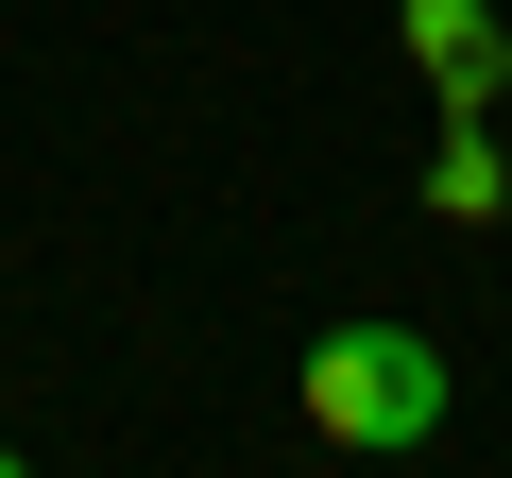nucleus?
<instances>
[{"label":"nucleus","instance_id":"obj_2","mask_svg":"<svg viewBox=\"0 0 512 478\" xmlns=\"http://www.w3.org/2000/svg\"><path fill=\"white\" fill-rule=\"evenodd\" d=\"M410 52L444 69V103H461V120L512 86V52H495V18H478V0H410Z\"/></svg>","mask_w":512,"mask_h":478},{"label":"nucleus","instance_id":"obj_4","mask_svg":"<svg viewBox=\"0 0 512 478\" xmlns=\"http://www.w3.org/2000/svg\"><path fill=\"white\" fill-rule=\"evenodd\" d=\"M0 478H18V461H0Z\"/></svg>","mask_w":512,"mask_h":478},{"label":"nucleus","instance_id":"obj_3","mask_svg":"<svg viewBox=\"0 0 512 478\" xmlns=\"http://www.w3.org/2000/svg\"><path fill=\"white\" fill-rule=\"evenodd\" d=\"M427 205H444V222H495V137H478V120L427 154Z\"/></svg>","mask_w":512,"mask_h":478},{"label":"nucleus","instance_id":"obj_1","mask_svg":"<svg viewBox=\"0 0 512 478\" xmlns=\"http://www.w3.org/2000/svg\"><path fill=\"white\" fill-rule=\"evenodd\" d=\"M308 427L359 444V461H410L444 427V342L427 325H325L308 342Z\"/></svg>","mask_w":512,"mask_h":478}]
</instances>
